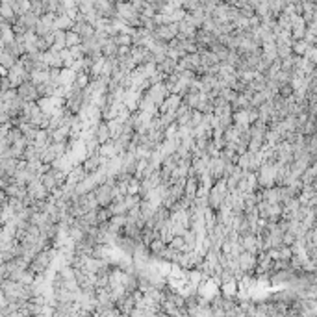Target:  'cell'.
Instances as JSON below:
<instances>
[{
	"mask_svg": "<svg viewBox=\"0 0 317 317\" xmlns=\"http://www.w3.org/2000/svg\"><path fill=\"white\" fill-rule=\"evenodd\" d=\"M97 139H99L100 145H106V143L111 141V132H109L108 123H100L99 128H97Z\"/></svg>",
	"mask_w": 317,
	"mask_h": 317,
	"instance_id": "cell-1",
	"label": "cell"
},
{
	"mask_svg": "<svg viewBox=\"0 0 317 317\" xmlns=\"http://www.w3.org/2000/svg\"><path fill=\"white\" fill-rule=\"evenodd\" d=\"M82 41H83V39L80 37V33L73 32V30H69V32H67V49H69V50L80 47V45H82Z\"/></svg>",
	"mask_w": 317,
	"mask_h": 317,
	"instance_id": "cell-2",
	"label": "cell"
}]
</instances>
